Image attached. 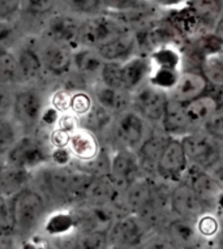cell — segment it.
Instances as JSON below:
<instances>
[{
    "instance_id": "cell-1",
    "label": "cell",
    "mask_w": 223,
    "mask_h": 249,
    "mask_svg": "<svg viewBox=\"0 0 223 249\" xmlns=\"http://www.w3.org/2000/svg\"><path fill=\"white\" fill-rule=\"evenodd\" d=\"M15 233L30 237L41 230L47 216V202L36 188L28 187L12 196Z\"/></svg>"
},
{
    "instance_id": "cell-2",
    "label": "cell",
    "mask_w": 223,
    "mask_h": 249,
    "mask_svg": "<svg viewBox=\"0 0 223 249\" xmlns=\"http://www.w3.org/2000/svg\"><path fill=\"white\" fill-rule=\"evenodd\" d=\"M133 32L127 21L119 15L102 12L88 18H82L80 29V47L97 50L107 42Z\"/></svg>"
},
{
    "instance_id": "cell-3",
    "label": "cell",
    "mask_w": 223,
    "mask_h": 249,
    "mask_svg": "<svg viewBox=\"0 0 223 249\" xmlns=\"http://www.w3.org/2000/svg\"><path fill=\"white\" fill-rule=\"evenodd\" d=\"M4 160L9 167L32 174L51 164V146L41 137L24 135L8 151Z\"/></svg>"
},
{
    "instance_id": "cell-4",
    "label": "cell",
    "mask_w": 223,
    "mask_h": 249,
    "mask_svg": "<svg viewBox=\"0 0 223 249\" xmlns=\"http://www.w3.org/2000/svg\"><path fill=\"white\" fill-rule=\"evenodd\" d=\"M153 233L141 216L133 213H126L114 221L109 229V241L111 249H142Z\"/></svg>"
},
{
    "instance_id": "cell-5",
    "label": "cell",
    "mask_w": 223,
    "mask_h": 249,
    "mask_svg": "<svg viewBox=\"0 0 223 249\" xmlns=\"http://www.w3.org/2000/svg\"><path fill=\"white\" fill-rule=\"evenodd\" d=\"M47 105L41 89L36 86H24L17 89L11 118L22 131L30 132L41 125L42 115Z\"/></svg>"
},
{
    "instance_id": "cell-6",
    "label": "cell",
    "mask_w": 223,
    "mask_h": 249,
    "mask_svg": "<svg viewBox=\"0 0 223 249\" xmlns=\"http://www.w3.org/2000/svg\"><path fill=\"white\" fill-rule=\"evenodd\" d=\"M151 132L149 123L134 110L124 111L115 116L111 135L116 147L137 151Z\"/></svg>"
},
{
    "instance_id": "cell-7",
    "label": "cell",
    "mask_w": 223,
    "mask_h": 249,
    "mask_svg": "<svg viewBox=\"0 0 223 249\" xmlns=\"http://www.w3.org/2000/svg\"><path fill=\"white\" fill-rule=\"evenodd\" d=\"M182 142L191 166L210 171L223 160V149L219 146L221 142L205 133L203 129L184 136Z\"/></svg>"
},
{
    "instance_id": "cell-8",
    "label": "cell",
    "mask_w": 223,
    "mask_h": 249,
    "mask_svg": "<svg viewBox=\"0 0 223 249\" xmlns=\"http://www.w3.org/2000/svg\"><path fill=\"white\" fill-rule=\"evenodd\" d=\"M188 168L189 160L183 146L182 139L168 137L155 166V175L163 181L176 184L184 180Z\"/></svg>"
},
{
    "instance_id": "cell-9",
    "label": "cell",
    "mask_w": 223,
    "mask_h": 249,
    "mask_svg": "<svg viewBox=\"0 0 223 249\" xmlns=\"http://www.w3.org/2000/svg\"><path fill=\"white\" fill-rule=\"evenodd\" d=\"M81 22L82 18L57 9L46 18L41 26V33L38 36L76 50L80 47L78 39H80Z\"/></svg>"
},
{
    "instance_id": "cell-10",
    "label": "cell",
    "mask_w": 223,
    "mask_h": 249,
    "mask_svg": "<svg viewBox=\"0 0 223 249\" xmlns=\"http://www.w3.org/2000/svg\"><path fill=\"white\" fill-rule=\"evenodd\" d=\"M36 47L41 56L42 64L47 74L53 77H65L73 71V50L71 47L38 36Z\"/></svg>"
},
{
    "instance_id": "cell-11",
    "label": "cell",
    "mask_w": 223,
    "mask_h": 249,
    "mask_svg": "<svg viewBox=\"0 0 223 249\" xmlns=\"http://www.w3.org/2000/svg\"><path fill=\"white\" fill-rule=\"evenodd\" d=\"M168 99V93L146 82L145 85L132 93L130 108L136 111L149 124L157 125L161 124Z\"/></svg>"
},
{
    "instance_id": "cell-12",
    "label": "cell",
    "mask_w": 223,
    "mask_h": 249,
    "mask_svg": "<svg viewBox=\"0 0 223 249\" xmlns=\"http://www.w3.org/2000/svg\"><path fill=\"white\" fill-rule=\"evenodd\" d=\"M186 114L196 131L203 129L204 124L213 115L223 108V86L210 85L203 94L195 98L191 102L184 105Z\"/></svg>"
},
{
    "instance_id": "cell-13",
    "label": "cell",
    "mask_w": 223,
    "mask_h": 249,
    "mask_svg": "<svg viewBox=\"0 0 223 249\" xmlns=\"http://www.w3.org/2000/svg\"><path fill=\"white\" fill-rule=\"evenodd\" d=\"M141 171L136 151L116 147L109 155V175L122 192L128 185L140 179Z\"/></svg>"
},
{
    "instance_id": "cell-14",
    "label": "cell",
    "mask_w": 223,
    "mask_h": 249,
    "mask_svg": "<svg viewBox=\"0 0 223 249\" xmlns=\"http://www.w3.org/2000/svg\"><path fill=\"white\" fill-rule=\"evenodd\" d=\"M168 208L175 218L196 219L204 212H207L191 185L182 180L174 184L168 195Z\"/></svg>"
},
{
    "instance_id": "cell-15",
    "label": "cell",
    "mask_w": 223,
    "mask_h": 249,
    "mask_svg": "<svg viewBox=\"0 0 223 249\" xmlns=\"http://www.w3.org/2000/svg\"><path fill=\"white\" fill-rule=\"evenodd\" d=\"M184 180L193 188L207 212H214L217 201L223 192L222 184L215 176L207 170L189 164Z\"/></svg>"
},
{
    "instance_id": "cell-16",
    "label": "cell",
    "mask_w": 223,
    "mask_h": 249,
    "mask_svg": "<svg viewBox=\"0 0 223 249\" xmlns=\"http://www.w3.org/2000/svg\"><path fill=\"white\" fill-rule=\"evenodd\" d=\"M209 85H210V82L204 74L201 67L183 68L180 77H179L174 89L168 93V97L176 102L186 105V103L191 102L195 98L200 97Z\"/></svg>"
},
{
    "instance_id": "cell-17",
    "label": "cell",
    "mask_w": 223,
    "mask_h": 249,
    "mask_svg": "<svg viewBox=\"0 0 223 249\" xmlns=\"http://www.w3.org/2000/svg\"><path fill=\"white\" fill-rule=\"evenodd\" d=\"M67 149L72 155L73 162H77L78 164L92 163L102 154L98 136L82 127L71 133Z\"/></svg>"
},
{
    "instance_id": "cell-18",
    "label": "cell",
    "mask_w": 223,
    "mask_h": 249,
    "mask_svg": "<svg viewBox=\"0 0 223 249\" xmlns=\"http://www.w3.org/2000/svg\"><path fill=\"white\" fill-rule=\"evenodd\" d=\"M19 71H20V82L33 84L46 73L41 56L36 47V38H29L28 42H22L15 47Z\"/></svg>"
},
{
    "instance_id": "cell-19",
    "label": "cell",
    "mask_w": 223,
    "mask_h": 249,
    "mask_svg": "<svg viewBox=\"0 0 223 249\" xmlns=\"http://www.w3.org/2000/svg\"><path fill=\"white\" fill-rule=\"evenodd\" d=\"M90 93L93 95L94 102L98 106L109 111L110 114L119 115L130 110L132 103V93L123 89H116L105 85L103 82L97 81L90 85Z\"/></svg>"
},
{
    "instance_id": "cell-20",
    "label": "cell",
    "mask_w": 223,
    "mask_h": 249,
    "mask_svg": "<svg viewBox=\"0 0 223 249\" xmlns=\"http://www.w3.org/2000/svg\"><path fill=\"white\" fill-rule=\"evenodd\" d=\"M165 235L178 249H201L206 245L196 229L195 219H171L167 223Z\"/></svg>"
},
{
    "instance_id": "cell-21",
    "label": "cell",
    "mask_w": 223,
    "mask_h": 249,
    "mask_svg": "<svg viewBox=\"0 0 223 249\" xmlns=\"http://www.w3.org/2000/svg\"><path fill=\"white\" fill-rule=\"evenodd\" d=\"M153 64L150 57L145 53H136L128 60L122 63V84L123 89L133 93L138 88L149 81Z\"/></svg>"
},
{
    "instance_id": "cell-22",
    "label": "cell",
    "mask_w": 223,
    "mask_h": 249,
    "mask_svg": "<svg viewBox=\"0 0 223 249\" xmlns=\"http://www.w3.org/2000/svg\"><path fill=\"white\" fill-rule=\"evenodd\" d=\"M73 72L81 77L86 84L93 85L99 81L101 72L106 61L97 53V50L89 47H77L73 50Z\"/></svg>"
},
{
    "instance_id": "cell-23",
    "label": "cell",
    "mask_w": 223,
    "mask_h": 249,
    "mask_svg": "<svg viewBox=\"0 0 223 249\" xmlns=\"http://www.w3.org/2000/svg\"><path fill=\"white\" fill-rule=\"evenodd\" d=\"M161 129L170 137L183 139L196 129L189 122L184 105L176 102L174 99H168L165 108V114L161 120Z\"/></svg>"
},
{
    "instance_id": "cell-24",
    "label": "cell",
    "mask_w": 223,
    "mask_h": 249,
    "mask_svg": "<svg viewBox=\"0 0 223 249\" xmlns=\"http://www.w3.org/2000/svg\"><path fill=\"white\" fill-rule=\"evenodd\" d=\"M186 5L199 21L201 34L213 32L223 16V0H188Z\"/></svg>"
},
{
    "instance_id": "cell-25",
    "label": "cell",
    "mask_w": 223,
    "mask_h": 249,
    "mask_svg": "<svg viewBox=\"0 0 223 249\" xmlns=\"http://www.w3.org/2000/svg\"><path fill=\"white\" fill-rule=\"evenodd\" d=\"M137 51V41L134 32L123 34L97 49V53L101 55L103 60L114 63H123L128 60L130 57L138 53Z\"/></svg>"
},
{
    "instance_id": "cell-26",
    "label": "cell",
    "mask_w": 223,
    "mask_h": 249,
    "mask_svg": "<svg viewBox=\"0 0 223 249\" xmlns=\"http://www.w3.org/2000/svg\"><path fill=\"white\" fill-rule=\"evenodd\" d=\"M41 230L51 239H61L77 231L72 210L54 209L45 218Z\"/></svg>"
},
{
    "instance_id": "cell-27",
    "label": "cell",
    "mask_w": 223,
    "mask_h": 249,
    "mask_svg": "<svg viewBox=\"0 0 223 249\" xmlns=\"http://www.w3.org/2000/svg\"><path fill=\"white\" fill-rule=\"evenodd\" d=\"M168 137L170 136H167L162 129L161 132L151 131L149 133L148 139L144 141L141 147L136 151L142 171H150L151 170L153 172H155V166L159 160V155L162 153Z\"/></svg>"
},
{
    "instance_id": "cell-28",
    "label": "cell",
    "mask_w": 223,
    "mask_h": 249,
    "mask_svg": "<svg viewBox=\"0 0 223 249\" xmlns=\"http://www.w3.org/2000/svg\"><path fill=\"white\" fill-rule=\"evenodd\" d=\"M153 68L182 71L184 68V56L182 50L172 45L161 46L149 53Z\"/></svg>"
},
{
    "instance_id": "cell-29",
    "label": "cell",
    "mask_w": 223,
    "mask_h": 249,
    "mask_svg": "<svg viewBox=\"0 0 223 249\" xmlns=\"http://www.w3.org/2000/svg\"><path fill=\"white\" fill-rule=\"evenodd\" d=\"M20 84V71L16 53L12 47L0 46V85Z\"/></svg>"
},
{
    "instance_id": "cell-30",
    "label": "cell",
    "mask_w": 223,
    "mask_h": 249,
    "mask_svg": "<svg viewBox=\"0 0 223 249\" xmlns=\"http://www.w3.org/2000/svg\"><path fill=\"white\" fill-rule=\"evenodd\" d=\"M59 11L73 15L78 18H88L105 12L102 0H59Z\"/></svg>"
},
{
    "instance_id": "cell-31",
    "label": "cell",
    "mask_w": 223,
    "mask_h": 249,
    "mask_svg": "<svg viewBox=\"0 0 223 249\" xmlns=\"http://www.w3.org/2000/svg\"><path fill=\"white\" fill-rule=\"evenodd\" d=\"M103 11L114 15H130V13L142 12L158 9L150 0H102Z\"/></svg>"
},
{
    "instance_id": "cell-32",
    "label": "cell",
    "mask_w": 223,
    "mask_h": 249,
    "mask_svg": "<svg viewBox=\"0 0 223 249\" xmlns=\"http://www.w3.org/2000/svg\"><path fill=\"white\" fill-rule=\"evenodd\" d=\"M59 9V0H22L20 16L45 21Z\"/></svg>"
},
{
    "instance_id": "cell-33",
    "label": "cell",
    "mask_w": 223,
    "mask_h": 249,
    "mask_svg": "<svg viewBox=\"0 0 223 249\" xmlns=\"http://www.w3.org/2000/svg\"><path fill=\"white\" fill-rule=\"evenodd\" d=\"M73 249H110L109 231L105 230H90L77 232Z\"/></svg>"
},
{
    "instance_id": "cell-34",
    "label": "cell",
    "mask_w": 223,
    "mask_h": 249,
    "mask_svg": "<svg viewBox=\"0 0 223 249\" xmlns=\"http://www.w3.org/2000/svg\"><path fill=\"white\" fill-rule=\"evenodd\" d=\"M21 132L22 129L12 118H0V158H4L22 137Z\"/></svg>"
},
{
    "instance_id": "cell-35",
    "label": "cell",
    "mask_w": 223,
    "mask_h": 249,
    "mask_svg": "<svg viewBox=\"0 0 223 249\" xmlns=\"http://www.w3.org/2000/svg\"><path fill=\"white\" fill-rule=\"evenodd\" d=\"M196 229L199 231L200 236L203 237L206 244L217 240L221 229V219L219 214L215 212H204L195 219Z\"/></svg>"
},
{
    "instance_id": "cell-36",
    "label": "cell",
    "mask_w": 223,
    "mask_h": 249,
    "mask_svg": "<svg viewBox=\"0 0 223 249\" xmlns=\"http://www.w3.org/2000/svg\"><path fill=\"white\" fill-rule=\"evenodd\" d=\"M95 106L93 95L88 90H76L72 91L71 95V105H69V112L76 118L82 119L89 114Z\"/></svg>"
},
{
    "instance_id": "cell-37",
    "label": "cell",
    "mask_w": 223,
    "mask_h": 249,
    "mask_svg": "<svg viewBox=\"0 0 223 249\" xmlns=\"http://www.w3.org/2000/svg\"><path fill=\"white\" fill-rule=\"evenodd\" d=\"M182 71L153 68V72H151L148 82L150 85L155 86V88H158V89L163 90V91H166V93H170L171 90L175 88V85H176Z\"/></svg>"
},
{
    "instance_id": "cell-38",
    "label": "cell",
    "mask_w": 223,
    "mask_h": 249,
    "mask_svg": "<svg viewBox=\"0 0 223 249\" xmlns=\"http://www.w3.org/2000/svg\"><path fill=\"white\" fill-rule=\"evenodd\" d=\"M201 70L210 84L223 86V53L204 57Z\"/></svg>"
},
{
    "instance_id": "cell-39",
    "label": "cell",
    "mask_w": 223,
    "mask_h": 249,
    "mask_svg": "<svg viewBox=\"0 0 223 249\" xmlns=\"http://www.w3.org/2000/svg\"><path fill=\"white\" fill-rule=\"evenodd\" d=\"M15 233L12 196L0 193V235L11 236Z\"/></svg>"
},
{
    "instance_id": "cell-40",
    "label": "cell",
    "mask_w": 223,
    "mask_h": 249,
    "mask_svg": "<svg viewBox=\"0 0 223 249\" xmlns=\"http://www.w3.org/2000/svg\"><path fill=\"white\" fill-rule=\"evenodd\" d=\"M17 88L15 85H0V118L12 116Z\"/></svg>"
},
{
    "instance_id": "cell-41",
    "label": "cell",
    "mask_w": 223,
    "mask_h": 249,
    "mask_svg": "<svg viewBox=\"0 0 223 249\" xmlns=\"http://www.w3.org/2000/svg\"><path fill=\"white\" fill-rule=\"evenodd\" d=\"M203 131L217 140L218 142H223V108L217 111L205 124Z\"/></svg>"
},
{
    "instance_id": "cell-42",
    "label": "cell",
    "mask_w": 223,
    "mask_h": 249,
    "mask_svg": "<svg viewBox=\"0 0 223 249\" xmlns=\"http://www.w3.org/2000/svg\"><path fill=\"white\" fill-rule=\"evenodd\" d=\"M71 95L72 91L67 89H59L54 91L50 97L49 105L54 107L59 114H65L69 112V105H71Z\"/></svg>"
},
{
    "instance_id": "cell-43",
    "label": "cell",
    "mask_w": 223,
    "mask_h": 249,
    "mask_svg": "<svg viewBox=\"0 0 223 249\" xmlns=\"http://www.w3.org/2000/svg\"><path fill=\"white\" fill-rule=\"evenodd\" d=\"M22 0H0V21L13 22L17 16H20Z\"/></svg>"
},
{
    "instance_id": "cell-44",
    "label": "cell",
    "mask_w": 223,
    "mask_h": 249,
    "mask_svg": "<svg viewBox=\"0 0 223 249\" xmlns=\"http://www.w3.org/2000/svg\"><path fill=\"white\" fill-rule=\"evenodd\" d=\"M142 249H178L165 233H153Z\"/></svg>"
},
{
    "instance_id": "cell-45",
    "label": "cell",
    "mask_w": 223,
    "mask_h": 249,
    "mask_svg": "<svg viewBox=\"0 0 223 249\" xmlns=\"http://www.w3.org/2000/svg\"><path fill=\"white\" fill-rule=\"evenodd\" d=\"M15 34H16V29L12 22L0 21V46L11 47V42L13 41Z\"/></svg>"
},
{
    "instance_id": "cell-46",
    "label": "cell",
    "mask_w": 223,
    "mask_h": 249,
    "mask_svg": "<svg viewBox=\"0 0 223 249\" xmlns=\"http://www.w3.org/2000/svg\"><path fill=\"white\" fill-rule=\"evenodd\" d=\"M153 4L161 11H172V9L182 8L184 5L187 4L188 0H151Z\"/></svg>"
},
{
    "instance_id": "cell-47",
    "label": "cell",
    "mask_w": 223,
    "mask_h": 249,
    "mask_svg": "<svg viewBox=\"0 0 223 249\" xmlns=\"http://www.w3.org/2000/svg\"><path fill=\"white\" fill-rule=\"evenodd\" d=\"M219 219H221V229H219V233H218V237H217V243L215 244L221 245L223 247V214H219Z\"/></svg>"
},
{
    "instance_id": "cell-48",
    "label": "cell",
    "mask_w": 223,
    "mask_h": 249,
    "mask_svg": "<svg viewBox=\"0 0 223 249\" xmlns=\"http://www.w3.org/2000/svg\"><path fill=\"white\" fill-rule=\"evenodd\" d=\"M201 249H223V247H221V245L218 244H213V243H210V244H206V245H204L203 248Z\"/></svg>"
},
{
    "instance_id": "cell-49",
    "label": "cell",
    "mask_w": 223,
    "mask_h": 249,
    "mask_svg": "<svg viewBox=\"0 0 223 249\" xmlns=\"http://www.w3.org/2000/svg\"><path fill=\"white\" fill-rule=\"evenodd\" d=\"M0 249H8L7 247H4V245H0Z\"/></svg>"
},
{
    "instance_id": "cell-50",
    "label": "cell",
    "mask_w": 223,
    "mask_h": 249,
    "mask_svg": "<svg viewBox=\"0 0 223 249\" xmlns=\"http://www.w3.org/2000/svg\"><path fill=\"white\" fill-rule=\"evenodd\" d=\"M150 1H151V0H150ZM151 3H153V1H151Z\"/></svg>"
},
{
    "instance_id": "cell-51",
    "label": "cell",
    "mask_w": 223,
    "mask_h": 249,
    "mask_svg": "<svg viewBox=\"0 0 223 249\" xmlns=\"http://www.w3.org/2000/svg\"><path fill=\"white\" fill-rule=\"evenodd\" d=\"M222 18H223V16H222Z\"/></svg>"
}]
</instances>
